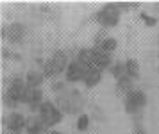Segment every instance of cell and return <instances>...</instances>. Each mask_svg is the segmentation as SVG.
Returning <instances> with one entry per match:
<instances>
[{
    "instance_id": "obj_1",
    "label": "cell",
    "mask_w": 159,
    "mask_h": 134,
    "mask_svg": "<svg viewBox=\"0 0 159 134\" xmlns=\"http://www.w3.org/2000/svg\"><path fill=\"white\" fill-rule=\"evenodd\" d=\"M56 99V106L63 111L65 114H82V109L86 106V100H84V95L79 91V90H75V88H66L65 91L57 93V95H54Z\"/></svg>"
},
{
    "instance_id": "obj_2",
    "label": "cell",
    "mask_w": 159,
    "mask_h": 134,
    "mask_svg": "<svg viewBox=\"0 0 159 134\" xmlns=\"http://www.w3.org/2000/svg\"><path fill=\"white\" fill-rule=\"evenodd\" d=\"M70 54H68V50H54L50 56L45 59V66L41 68L45 73V77L47 79H57L59 75H65L66 68H68V64H70Z\"/></svg>"
},
{
    "instance_id": "obj_3",
    "label": "cell",
    "mask_w": 159,
    "mask_h": 134,
    "mask_svg": "<svg viewBox=\"0 0 159 134\" xmlns=\"http://www.w3.org/2000/svg\"><path fill=\"white\" fill-rule=\"evenodd\" d=\"M91 20L97 25H100V29H104V30L115 29V27H118V23L122 20V11H120V7H118L116 2H111V4L102 6L97 13L91 14Z\"/></svg>"
},
{
    "instance_id": "obj_4",
    "label": "cell",
    "mask_w": 159,
    "mask_h": 134,
    "mask_svg": "<svg viewBox=\"0 0 159 134\" xmlns=\"http://www.w3.org/2000/svg\"><path fill=\"white\" fill-rule=\"evenodd\" d=\"M148 104V97H147V93L143 90H139L136 88L134 91H130L125 99H123V111L132 116L134 120H138L141 114H143L145 107Z\"/></svg>"
},
{
    "instance_id": "obj_5",
    "label": "cell",
    "mask_w": 159,
    "mask_h": 134,
    "mask_svg": "<svg viewBox=\"0 0 159 134\" xmlns=\"http://www.w3.org/2000/svg\"><path fill=\"white\" fill-rule=\"evenodd\" d=\"M0 38L4 41H7L11 47H20L25 43V38H27V25L22 21H13L7 25H2Z\"/></svg>"
},
{
    "instance_id": "obj_6",
    "label": "cell",
    "mask_w": 159,
    "mask_h": 134,
    "mask_svg": "<svg viewBox=\"0 0 159 134\" xmlns=\"http://www.w3.org/2000/svg\"><path fill=\"white\" fill-rule=\"evenodd\" d=\"M38 114L43 118V122L47 123V127L50 129V131L56 125H59L63 122V118H65V113L56 106L54 100H45L43 104L39 106V109H38Z\"/></svg>"
},
{
    "instance_id": "obj_7",
    "label": "cell",
    "mask_w": 159,
    "mask_h": 134,
    "mask_svg": "<svg viewBox=\"0 0 159 134\" xmlns=\"http://www.w3.org/2000/svg\"><path fill=\"white\" fill-rule=\"evenodd\" d=\"M25 90H27V82H25V75H22V73L11 75V77L6 79V82H4V91L7 93L9 97H13L15 100H18L20 104H22Z\"/></svg>"
},
{
    "instance_id": "obj_8",
    "label": "cell",
    "mask_w": 159,
    "mask_h": 134,
    "mask_svg": "<svg viewBox=\"0 0 159 134\" xmlns=\"http://www.w3.org/2000/svg\"><path fill=\"white\" fill-rule=\"evenodd\" d=\"M2 127H4V131H9V132L23 134L25 127H27V116L20 111H11L2 118Z\"/></svg>"
},
{
    "instance_id": "obj_9",
    "label": "cell",
    "mask_w": 159,
    "mask_h": 134,
    "mask_svg": "<svg viewBox=\"0 0 159 134\" xmlns=\"http://www.w3.org/2000/svg\"><path fill=\"white\" fill-rule=\"evenodd\" d=\"M43 102H45L43 90H41V88H29V86H27V90L23 93L22 104L29 107L30 114H38V109H39V106H41Z\"/></svg>"
},
{
    "instance_id": "obj_10",
    "label": "cell",
    "mask_w": 159,
    "mask_h": 134,
    "mask_svg": "<svg viewBox=\"0 0 159 134\" xmlns=\"http://www.w3.org/2000/svg\"><path fill=\"white\" fill-rule=\"evenodd\" d=\"M91 70L89 66H84V64H80L77 59H72L70 64H68V68L65 72V81L68 84H75V82H80V81H84L86 77V73Z\"/></svg>"
},
{
    "instance_id": "obj_11",
    "label": "cell",
    "mask_w": 159,
    "mask_h": 134,
    "mask_svg": "<svg viewBox=\"0 0 159 134\" xmlns=\"http://www.w3.org/2000/svg\"><path fill=\"white\" fill-rule=\"evenodd\" d=\"M91 64H93V68H98L100 72H106L113 66V57L109 54H106V52H102V50L91 47Z\"/></svg>"
},
{
    "instance_id": "obj_12",
    "label": "cell",
    "mask_w": 159,
    "mask_h": 134,
    "mask_svg": "<svg viewBox=\"0 0 159 134\" xmlns=\"http://www.w3.org/2000/svg\"><path fill=\"white\" fill-rule=\"evenodd\" d=\"M50 129L47 127V123L39 114H29L27 116V127H25V134H47Z\"/></svg>"
},
{
    "instance_id": "obj_13",
    "label": "cell",
    "mask_w": 159,
    "mask_h": 134,
    "mask_svg": "<svg viewBox=\"0 0 159 134\" xmlns=\"http://www.w3.org/2000/svg\"><path fill=\"white\" fill-rule=\"evenodd\" d=\"M45 81H47V77L41 68H29L25 73V82L29 88H41Z\"/></svg>"
},
{
    "instance_id": "obj_14",
    "label": "cell",
    "mask_w": 159,
    "mask_h": 134,
    "mask_svg": "<svg viewBox=\"0 0 159 134\" xmlns=\"http://www.w3.org/2000/svg\"><path fill=\"white\" fill-rule=\"evenodd\" d=\"M115 90H116V95H118V97H123V99H125L130 91H134V90H136V81H132V79L127 75V77L116 81Z\"/></svg>"
},
{
    "instance_id": "obj_15",
    "label": "cell",
    "mask_w": 159,
    "mask_h": 134,
    "mask_svg": "<svg viewBox=\"0 0 159 134\" xmlns=\"http://www.w3.org/2000/svg\"><path fill=\"white\" fill-rule=\"evenodd\" d=\"M102 79H104V72H100L98 68H91V70L86 73V77H84V88L86 90H93L97 86L102 82Z\"/></svg>"
},
{
    "instance_id": "obj_16",
    "label": "cell",
    "mask_w": 159,
    "mask_h": 134,
    "mask_svg": "<svg viewBox=\"0 0 159 134\" xmlns=\"http://www.w3.org/2000/svg\"><path fill=\"white\" fill-rule=\"evenodd\" d=\"M93 47L102 50V52H106V54H109V56H113L116 50H118V39L113 38V36H107L106 39H102L98 45H93Z\"/></svg>"
},
{
    "instance_id": "obj_17",
    "label": "cell",
    "mask_w": 159,
    "mask_h": 134,
    "mask_svg": "<svg viewBox=\"0 0 159 134\" xmlns=\"http://www.w3.org/2000/svg\"><path fill=\"white\" fill-rule=\"evenodd\" d=\"M109 73L115 77V81H120V79L127 77V70H125V61H115L113 66L109 68Z\"/></svg>"
},
{
    "instance_id": "obj_18",
    "label": "cell",
    "mask_w": 159,
    "mask_h": 134,
    "mask_svg": "<svg viewBox=\"0 0 159 134\" xmlns=\"http://www.w3.org/2000/svg\"><path fill=\"white\" fill-rule=\"evenodd\" d=\"M125 70H127V75H129L132 81H138L139 79V63H138L136 59H125Z\"/></svg>"
},
{
    "instance_id": "obj_19",
    "label": "cell",
    "mask_w": 159,
    "mask_h": 134,
    "mask_svg": "<svg viewBox=\"0 0 159 134\" xmlns=\"http://www.w3.org/2000/svg\"><path fill=\"white\" fill-rule=\"evenodd\" d=\"M89 125H91V116L88 113H82L77 116V122H75V127H77V131L79 132H86L88 129H89Z\"/></svg>"
},
{
    "instance_id": "obj_20",
    "label": "cell",
    "mask_w": 159,
    "mask_h": 134,
    "mask_svg": "<svg viewBox=\"0 0 159 134\" xmlns=\"http://www.w3.org/2000/svg\"><path fill=\"white\" fill-rule=\"evenodd\" d=\"M2 106H4V107L9 111V113H11V111H16V109L22 106V104H20L18 100H15L13 97H9L7 93L4 91V93H2Z\"/></svg>"
},
{
    "instance_id": "obj_21",
    "label": "cell",
    "mask_w": 159,
    "mask_h": 134,
    "mask_svg": "<svg viewBox=\"0 0 159 134\" xmlns=\"http://www.w3.org/2000/svg\"><path fill=\"white\" fill-rule=\"evenodd\" d=\"M2 57L6 59V61H22V56L18 54V52H13L11 49H2Z\"/></svg>"
},
{
    "instance_id": "obj_22",
    "label": "cell",
    "mask_w": 159,
    "mask_h": 134,
    "mask_svg": "<svg viewBox=\"0 0 159 134\" xmlns=\"http://www.w3.org/2000/svg\"><path fill=\"white\" fill-rule=\"evenodd\" d=\"M139 20L143 21L147 27H156V25H157V18L152 16V14H148V13H139Z\"/></svg>"
},
{
    "instance_id": "obj_23",
    "label": "cell",
    "mask_w": 159,
    "mask_h": 134,
    "mask_svg": "<svg viewBox=\"0 0 159 134\" xmlns=\"http://www.w3.org/2000/svg\"><path fill=\"white\" fill-rule=\"evenodd\" d=\"M116 4H118V7H120V11H125V13H127V11H130V9H138V7H139V4H138V2H116Z\"/></svg>"
},
{
    "instance_id": "obj_24",
    "label": "cell",
    "mask_w": 159,
    "mask_h": 134,
    "mask_svg": "<svg viewBox=\"0 0 159 134\" xmlns=\"http://www.w3.org/2000/svg\"><path fill=\"white\" fill-rule=\"evenodd\" d=\"M66 88H68V86H66V81H56V82L50 86V90H52V93H54V95H57V93L65 91Z\"/></svg>"
},
{
    "instance_id": "obj_25",
    "label": "cell",
    "mask_w": 159,
    "mask_h": 134,
    "mask_svg": "<svg viewBox=\"0 0 159 134\" xmlns=\"http://www.w3.org/2000/svg\"><path fill=\"white\" fill-rule=\"evenodd\" d=\"M132 134H147L145 127L139 123V122H134V127H132Z\"/></svg>"
},
{
    "instance_id": "obj_26",
    "label": "cell",
    "mask_w": 159,
    "mask_h": 134,
    "mask_svg": "<svg viewBox=\"0 0 159 134\" xmlns=\"http://www.w3.org/2000/svg\"><path fill=\"white\" fill-rule=\"evenodd\" d=\"M47 134H61V132H59V131H56V129H52V131H48Z\"/></svg>"
},
{
    "instance_id": "obj_27",
    "label": "cell",
    "mask_w": 159,
    "mask_h": 134,
    "mask_svg": "<svg viewBox=\"0 0 159 134\" xmlns=\"http://www.w3.org/2000/svg\"><path fill=\"white\" fill-rule=\"evenodd\" d=\"M4 134H18V132H9V131H4Z\"/></svg>"
},
{
    "instance_id": "obj_28",
    "label": "cell",
    "mask_w": 159,
    "mask_h": 134,
    "mask_svg": "<svg viewBox=\"0 0 159 134\" xmlns=\"http://www.w3.org/2000/svg\"><path fill=\"white\" fill-rule=\"evenodd\" d=\"M157 59H159V52H157Z\"/></svg>"
}]
</instances>
